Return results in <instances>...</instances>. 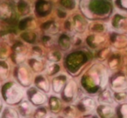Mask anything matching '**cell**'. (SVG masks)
<instances>
[{
	"label": "cell",
	"instance_id": "obj_8",
	"mask_svg": "<svg viewBox=\"0 0 127 118\" xmlns=\"http://www.w3.org/2000/svg\"><path fill=\"white\" fill-rule=\"evenodd\" d=\"M82 103L85 106V108L88 110H92L96 108V102L94 99L90 98V97H85L82 100Z\"/></svg>",
	"mask_w": 127,
	"mask_h": 118
},
{
	"label": "cell",
	"instance_id": "obj_15",
	"mask_svg": "<svg viewBox=\"0 0 127 118\" xmlns=\"http://www.w3.org/2000/svg\"><path fill=\"white\" fill-rule=\"evenodd\" d=\"M121 5L123 6V8L127 9V0H121Z\"/></svg>",
	"mask_w": 127,
	"mask_h": 118
},
{
	"label": "cell",
	"instance_id": "obj_3",
	"mask_svg": "<svg viewBox=\"0 0 127 118\" xmlns=\"http://www.w3.org/2000/svg\"><path fill=\"white\" fill-rule=\"evenodd\" d=\"M97 114L102 118H111L114 115V109L109 104H103L98 106L97 108Z\"/></svg>",
	"mask_w": 127,
	"mask_h": 118
},
{
	"label": "cell",
	"instance_id": "obj_9",
	"mask_svg": "<svg viewBox=\"0 0 127 118\" xmlns=\"http://www.w3.org/2000/svg\"><path fill=\"white\" fill-rule=\"evenodd\" d=\"M37 85L44 91L47 92L49 90V84L43 76H38V78L37 79Z\"/></svg>",
	"mask_w": 127,
	"mask_h": 118
},
{
	"label": "cell",
	"instance_id": "obj_13",
	"mask_svg": "<svg viewBox=\"0 0 127 118\" xmlns=\"http://www.w3.org/2000/svg\"><path fill=\"white\" fill-rule=\"evenodd\" d=\"M120 114V117L121 118H127V103L122 104L119 108V110H118Z\"/></svg>",
	"mask_w": 127,
	"mask_h": 118
},
{
	"label": "cell",
	"instance_id": "obj_4",
	"mask_svg": "<svg viewBox=\"0 0 127 118\" xmlns=\"http://www.w3.org/2000/svg\"><path fill=\"white\" fill-rule=\"evenodd\" d=\"M33 110V108L30 101L24 100L19 105V112L23 116H28Z\"/></svg>",
	"mask_w": 127,
	"mask_h": 118
},
{
	"label": "cell",
	"instance_id": "obj_1",
	"mask_svg": "<svg viewBox=\"0 0 127 118\" xmlns=\"http://www.w3.org/2000/svg\"><path fill=\"white\" fill-rule=\"evenodd\" d=\"M23 89L15 83H12L10 86H8V88L4 92V99L7 102V103L10 104H14L20 102L23 98Z\"/></svg>",
	"mask_w": 127,
	"mask_h": 118
},
{
	"label": "cell",
	"instance_id": "obj_11",
	"mask_svg": "<svg viewBox=\"0 0 127 118\" xmlns=\"http://www.w3.org/2000/svg\"><path fill=\"white\" fill-rule=\"evenodd\" d=\"M63 87H64L63 80H60L59 78H57V79H55L53 81V90H54L55 92H57V93L60 92Z\"/></svg>",
	"mask_w": 127,
	"mask_h": 118
},
{
	"label": "cell",
	"instance_id": "obj_16",
	"mask_svg": "<svg viewBox=\"0 0 127 118\" xmlns=\"http://www.w3.org/2000/svg\"><path fill=\"white\" fill-rule=\"evenodd\" d=\"M2 108H3V102H2V100H1V98H0V113L2 111Z\"/></svg>",
	"mask_w": 127,
	"mask_h": 118
},
{
	"label": "cell",
	"instance_id": "obj_5",
	"mask_svg": "<svg viewBox=\"0 0 127 118\" xmlns=\"http://www.w3.org/2000/svg\"><path fill=\"white\" fill-rule=\"evenodd\" d=\"M98 100H99V102H100V103L110 104V103H111V102H113V96L111 92H110V90H104L100 95Z\"/></svg>",
	"mask_w": 127,
	"mask_h": 118
},
{
	"label": "cell",
	"instance_id": "obj_10",
	"mask_svg": "<svg viewBox=\"0 0 127 118\" xmlns=\"http://www.w3.org/2000/svg\"><path fill=\"white\" fill-rule=\"evenodd\" d=\"M114 99L118 102H125L127 100V94L124 91H118L115 93Z\"/></svg>",
	"mask_w": 127,
	"mask_h": 118
},
{
	"label": "cell",
	"instance_id": "obj_7",
	"mask_svg": "<svg viewBox=\"0 0 127 118\" xmlns=\"http://www.w3.org/2000/svg\"><path fill=\"white\" fill-rule=\"evenodd\" d=\"M64 95L66 97H72L75 94V83L72 81L69 82L64 89Z\"/></svg>",
	"mask_w": 127,
	"mask_h": 118
},
{
	"label": "cell",
	"instance_id": "obj_14",
	"mask_svg": "<svg viewBox=\"0 0 127 118\" xmlns=\"http://www.w3.org/2000/svg\"><path fill=\"white\" fill-rule=\"evenodd\" d=\"M55 102V98H52L51 101V108L52 109V110H58V107H59V103H54Z\"/></svg>",
	"mask_w": 127,
	"mask_h": 118
},
{
	"label": "cell",
	"instance_id": "obj_12",
	"mask_svg": "<svg viewBox=\"0 0 127 118\" xmlns=\"http://www.w3.org/2000/svg\"><path fill=\"white\" fill-rule=\"evenodd\" d=\"M46 116H47V112H46L45 109H44V108H39L36 111V114H35L36 118H46Z\"/></svg>",
	"mask_w": 127,
	"mask_h": 118
},
{
	"label": "cell",
	"instance_id": "obj_6",
	"mask_svg": "<svg viewBox=\"0 0 127 118\" xmlns=\"http://www.w3.org/2000/svg\"><path fill=\"white\" fill-rule=\"evenodd\" d=\"M2 118H18V114L14 109L7 107L3 111Z\"/></svg>",
	"mask_w": 127,
	"mask_h": 118
},
{
	"label": "cell",
	"instance_id": "obj_2",
	"mask_svg": "<svg viewBox=\"0 0 127 118\" xmlns=\"http://www.w3.org/2000/svg\"><path fill=\"white\" fill-rule=\"evenodd\" d=\"M28 95H30V100L35 105H41L46 100V97L43 92L37 89L32 88L28 92Z\"/></svg>",
	"mask_w": 127,
	"mask_h": 118
}]
</instances>
